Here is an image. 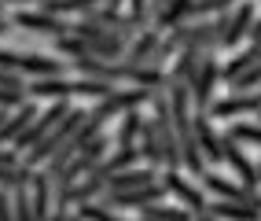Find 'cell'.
<instances>
[{
	"mask_svg": "<svg viewBox=\"0 0 261 221\" xmlns=\"http://www.w3.org/2000/svg\"><path fill=\"white\" fill-rule=\"evenodd\" d=\"M11 207H15V217H33V192H30V184L11 188Z\"/></svg>",
	"mask_w": 261,
	"mask_h": 221,
	"instance_id": "obj_27",
	"label": "cell"
},
{
	"mask_svg": "<svg viewBox=\"0 0 261 221\" xmlns=\"http://www.w3.org/2000/svg\"><path fill=\"white\" fill-rule=\"evenodd\" d=\"M70 107H74L70 100H56V104H51L48 111H37V118H33V122H30V126H26V129L19 133V137L11 140V148H15V151H22V155H26V151H30L33 144H37V140L44 137V133H48L51 126H56V122H59V118H63L66 111H70Z\"/></svg>",
	"mask_w": 261,
	"mask_h": 221,
	"instance_id": "obj_5",
	"label": "cell"
},
{
	"mask_svg": "<svg viewBox=\"0 0 261 221\" xmlns=\"http://www.w3.org/2000/svg\"><path fill=\"white\" fill-rule=\"evenodd\" d=\"M154 92H159V89H151V85H133V89H111V92L103 96L92 111H96V114H103V118L111 122L114 114L121 118L125 111H136V107L151 104V100H154Z\"/></svg>",
	"mask_w": 261,
	"mask_h": 221,
	"instance_id": "obj_2",
	"label": "cell"
},
{
	"mask_svg": "<svg viewBox=\"0 0 261 221\" xmlns=\"http://www.w3.org/2000/svg\"><path fill=\"white\" fill-rule=\"evenodd\" d=\"M11 26H19V30H33V33H51V37H59V33H70V22H63L59 15H51V11H11Z\"/></svg>",
	"mask_w": 261,
	"mask_h": 221,
	"instance_id": "obj_11",
	"label": "cell"
},
{
	"mask_svg": "<svg viewBox=\"0 0 261 221\" xmlns=\"http://www.w3.org/2000/svg\"><path fill=\"white\" fill-rule=\"evenodd\" d=\"M199 181H202V188H206V192H214V195H221V199H236V203H247V207L261 210V195L250 188V184H243V181H228V177L214 174V169H202Z\"/></svg>",
	"mask_w": 261,
	"mask_h": 221,
	"instance_id": "obj_6",
	"label": "cell"
},
{
	"mask_svg": "<svg viewBox=\"0 0 261 221\" xmlns=\"http://www.w3.org/2000/svg\"><path fill=\"white\" fill-rule=\"evenodd\" d=\"M56 188V181H51V174L44 166H37L33 169V181H30V192H33V217H48L51 214V192Z\"/></svg>",
	"mask_w": 261,
	"mask_h": 221,
	"instance_id": "obj_15",
	"label": "cell"
},
{
	"mask_svg": "<svg viewBox=\"0 0 261 221\" xmlns=\"http://www.w3.org/2000/svg\"><path fill=\"white\" fill-rule=\"evenodd\" d=\"M191 4H195V0H166V8L162 11H154V19H151V26L154 30H173L177 22H184L188 19V11H191Z\"/></svg>",
	"mask_w": 261,
	"mask_h": 221,
	"instance_id": "obj_18",
	"label": "cell"
},
{
	"mask_svg": "<svg viewBox=\"0 0 261 221\" xmlns=\"http://www.w3.org/2000/svg\"><path fill=\"white\" fill-rule=\"evenodd\" d=\"M96 4H103V0H48V4H41V8L51 11V15H85Z\"/></svg>",
	"mask_w": 261,
	"mask_h": 221,
	"instance_id": "obj_24",
	"label": "cell"
},
{
	"mask_svg": "<svg viewBox=\"0 0 261 221\" xmlns=\"http://www.w3.org/2000/svg\"><path fill=\"white\" fill-rule=\"evenodd\" d=\"M26 100H74V78H33L26 81Z\"/></svg>",
	"mask_w": 261,
	"mask_h": 221,
	"instance_id": "obj_13",
	"label": "cell"
},
{
	"mask_svg": "<svg viewBox=\"0 0 261 221\" xmlns=\"http://www.w3.org/2000/svg\"><path fill=\"white\" fill-rule=\"evenodd\" d=\"M140 122H144L140 107L121 114V122H118V133H114V148H133L136 140H140Z\"/></svg>",
	"mask_w": 261,
	"mask_h": 221,
	"instance_id": "obj_19",
	"label": "cell"
},
{
	"mask_svg": "<svg viewBox=\"0 0 261 221\" xmlns=\"http://www.w3.org/2000/svg\"><path fill=\"white\" fill-rule=\"evenodd\" d=\"M103 4H111V8H121V4H125V0H103Z\"/></svg>",
	"mask_w": 261,
	"mask_h": 221,
	"instance_id": "obj_33",
	"label": "cell"
},
{
	"mask_svg": "<svg viewBox=\"0 0 261 221\" xmlns=\"http://www.w3.org/2000/svg\"><path fill=\"white\" fill-rule=\"evenodd\" d=\"M239 0H195L188 11V19H210V15H221V11H232Z\"/></svg>",
	"mask_w": 261,
	"mask_h": 221,
	"instance_id": "obj_25",
	"label": "cell"
},
{
	"mask_svg": "<svg viewBox=\"0 0 261 221\" xmlns=\"http://www.w3.org/2000/svg\"><path fill=\"white\" fill-rule=\"evenodd\" d=\"M77 19H85V22H99V26H107V30L121 33V37H133V33L144 30L140 19H133V15H121V8H111V4H96V8H89L85 15H77Z\"/></svg>",
	"mask_w": 261,
	"mask_h": 221,
	"instance_id": "obj_8",
	"label": "cell"
},
{
	"mask_svg": "<svg viewBox=\"0 0 261 221\" xmlns=\"http://www.w3.org/2000/svg\"><path fill=\"white\" fill-rule=\"evenodd\" d=\"M210 118H236V114H257L261 111V89H232L224 100H214L210 107Z\"/></svg>",
	"mask_w": 261,
	"mask_h": 221,
	"instance_id": "obj_7",
	"label": "cell"
},
{
	"mask_svg": "<svg viewBox=\"0 0 261 221\" xmlns=\"http://www.w3.org/2000/svg\"><path fill=\"white\" fill-rule=\"evenodd\" d=\"M8 26H11V19H0V37L8 33Z\"/></svg>",
	"mask_w": 261,
	"mask_h": 221,
	"instance_id": "obj_32",
	"label": "cell"
},
{
	"mask_svg": "<svg viewBox=\"0 0 261 221\" xmlns=\"http://www.w3.org/2000/svg\"><path fill=\"white\" fill-rule=\"evenodd\" d=\"M85 114H89L85 107H70V111H66V114L59 118V122L51 126V129L44 133V137H41L37 144H33V148L26 151V155H22V159H26V166H33V169H37V166H44V162H48L51 155H56V151H59L63 144H66V137H70V133H74V129L85 122Z\"/></svg>",
	"mask_w": 261,
	"mask_h": 221,
	"instance_id": "obj_1",
	"label": "cell"
},
{
	"mask_svg": "<svg viewBox=\"0 0 261 221\" xmlns=\"http://www.w3.org/2000/svg\"><path fill=\"white\" fill-rule=\"evenodd\" d=\"M129 15L140 19L144 26H151V0H129Z\"/></svg>",
	"mask_w": 261,
	"mask_h": 221,
	"instance_id": "obj_30",
	"label": "cell"
},
{
	"mask_svg": "<svg viewBox=\"0 0 261 221\" xmlns=\"http://www.w3.org/2000/svg\"><path fill=\"white\" fill-rule=\"evenodd\" d=\"M195 140H199V151H202L206 166L224 162V137L214 129V118H210V111H195Z\"/></svg>",
	"mask_w": 261,
	"mask_h": 221,
	"instance_id": "obj_10",
	"label": "cell"
},
{
	"mask_svg": "<svg viewBox=\"0 0 261 221\" xmlns=\"http://www.w3.org/2000/svg\"><path fill=\"white\" fill-rule=\"evenodd\" d=\"M228 89H261V63H254V66H247L243 74H236L232 81H228Z\"/></svg>",
	"mask_w": 261,
	"mask_h": 221,
	"instance_id": "obj_28",
	"label": "cell"
},
{
	"mask_svg": "<svg viewBox=\"0 0 261 221\" xmlns=\"http://www.w3.org/2000/svg\"><path fill=\"white\" fill-rule=\"evenodd\" d=\"M114 89V81H103V78H74V100H103Z\"/></svg>",
	"mask_w": 261,
	"mask_h": 221,
	"instance_id": "obj_21",
	"label": "cell"
},
{
	"mask_svg": "<svg viewBox=\"0 0 261 221\" xmlns=\"http://www.w3.org/2000/svg\"><path fill=\"white\" fill-rule=\"evenodd\" d=\"M169 188H166V181H151V184H140V188H125V192H103V199L111 203L114 210H144L151 207V203H159L166 199Z\"/></svg>",
	"mask_w": 261,
	"mask_h": 221,
	"instance_id": "obj_4",
	"label": "cell"
},
{
	"mask_svg": "<svg viewBox=\"0 0 261 221\" xmlns=\"http://www.w3.org/2000/svg\"><path fill=\"white\" fill-rule=\"evenodd\" d=\"M159 41H162V30L144 26L140 33H133V37H129L125 59H133V63H151V59H154V48H159Z\"/></svg>",
	"mask_w": 261,
	"mask_h": 221,
	"instance_id": "obj_16",
	"label": "cell"
},
{
	"mask_svg": "<svg viewBox=\"0 0 261 221\" xmlns=\"http://www.w3.org/2000/svg\"><path fill=\"white\" fill-rule=\"evenodd\" d=\"M22 104H26V89H8V85H0V107L15 111V107H22Z\"/></svg>",
	"mask_w": 261,
	"mask_h": 221,
	"instance_id": "obj_29",
	"label": "cell"
},
{
	"mask_svg": "<svg viewBox=\"0 0 261 221\" xmlns=\"http://www.w3.org/2000/svg\"><path fill=\"white\" fill-rule=\"evenodd\" d=\"M254 15H257L254 0H239L232 8V15H228V30H224V37H221V48H236V44L247 41L250 26H254Z\"/></svg>",
	"mask_w": 261,
	"mask_h": 221,
	"instance_id": "obj_12",
	"label": "cell"
},
{
	"mask_svg": "<svg viewBox=\"0 0 261 221\" xmlns=\"http://www.w3.org/2000/svg\"><path fill=\"white\" fill-rule=\"evenodd\" d=\"M166 188H169V195L177 199V203H184V207L191 210V217H206L210 210H206V199H202V192L195 188V184H191L180 169H166Z\"/></svg>",
	"mask_w": 261,
	"mask_h": 221,
	"instance_id": "obj_9",
	"label": "cell"
},
{
	"mask_svg": "<svg viewBox=\"0 0 261 221\" xmlns=\"http://www.w3.org/2000/svg\"><path fill=\"white\" fill-rule=\"evenodd\" d=\"M250 41H261V15H254V26H250Z\"/></svg>",
	"mask_w": 261,
	"mask_h": 221,
	"instance_id": "obj_31",
	"label": "cell"
},
{
	"mask_svg": "<svg viewBox=\"0 0 261 221\" xmlns=\"http://www.w3.org/2000/svg\"><path fill=\"white\" fill-rule=\"evenodd\" d=\"M224 162H228V166L236 169V177H239L243 184H250V188H257V184H261V177H257L254 162H250L247 155H243L239 140H232V137H224Z\"/></svg>",
	"mask_w": 261,
	"mask_h": 221,
	"instance_id": "obj_17",
	"label": "cell"
},
{
	"mask_svg": "<svg viewBox=\"0 0 261 221\" xmlns=\"http://www.w3.org/2000/svg\"><path fill=\"white\" fill-rule=\"evenodd\" d=\"M206 210L217 217H261V210L247 207V203H236V199H221V195H217V203H206Z\"/></svg>",
	"mask_w": 261,
	"mask_h": 221,
	"instance_id": "obj_22",
	"label": "cell"
},
{
	"mask_svg": "<svg viewBox=\"0 0 261 221\" xmlns=\"http://www.w3.org/2000/svg\"><path fill=\"white\" fill-rule=\"evenodd\" d=\"M30 181H33V166H26V159L19 166H0V188H19Z\"/></svg>",
	"mask_w": 261,
	"mask_h": 221,
	"instance_id": "obj_23",
	"label": "cell"
},
{
	"mask_svg": "<svg viewBox=\"0 0 261 221\" xmlns=\"http://www.w3.org/2000/svg\"><path fill=\"white\" fill-rule=\"evenodd\" d=\"M140 151H144V162H151V166H162V144H159V129H154V122L151 118H144L140 122Z\"/></svg>",
	"mask_w": 261,
	"mask_h": 221,
	"instance_id": "obj_20",
	"label": "cell"
},
{
	"mask_svg": "<svg viewBox=\"0 0 261 221\" xmlns=\"http://www.w3.org/2000/svg\"><path fill=\"white\" fill-rule=\"evenodd\" d=\"M140 214L144 217H173V221H177V217H188L191 210L184 207V203H173V207H169L166 199H159V203H151V207H144Z\"/></svg>",
	"mask_w": 261,
	"mask_h": 221,
	"instance_id": "obj_26",
	"label": "cell"
},
{
	"mask_svg": "<svg viewBox=\"0 0 261 221\" xmlns=\"http://www.w3.org/2000/svg\"><path fill=\"white\" fill-rule=\"evenodd\" d=\"M151 181H159V166H144V162H136V166H125V169H118V174L107 181V188L111 192H125V188H140V184H151ZM103 188V192H107Z\"/></svg>",
	"mask_w": 261,
	"mask_h": 221,
	"instance_id": "obj_14",
	"label": "cell"
},
{
	"mask_svg": "<svg viewBox=\"0 0 261 221\" xmlns=\"http://www.w3.org/2000/svg\"><path fill=\"white\" fill-rule=\"evenodd\" d=\"M257 177H261V169H257Z\"/></svg>",
	"mask_w": 261,
	"mask_h": 221,
	"instance_id": "obj_34",
	"label": "cell"
},
{
	"mask_svg": "<svg viewBox=\"0 0 261 221\" xmlns=\"http://www.w3.org/2000/svg\"><path fill=\"white\" fill-rule=\"evenodd\" d=\"M221 81V63L214 52H202L199 66H195V74H191L188 81V89H191V107L195 111H206L214 104V85Z\"/></svg>",
	"mask_w": 261,
	"mask_h": 221,
	"instance_id": "obj_3",
	"label": "cell"
}]
</instances>
